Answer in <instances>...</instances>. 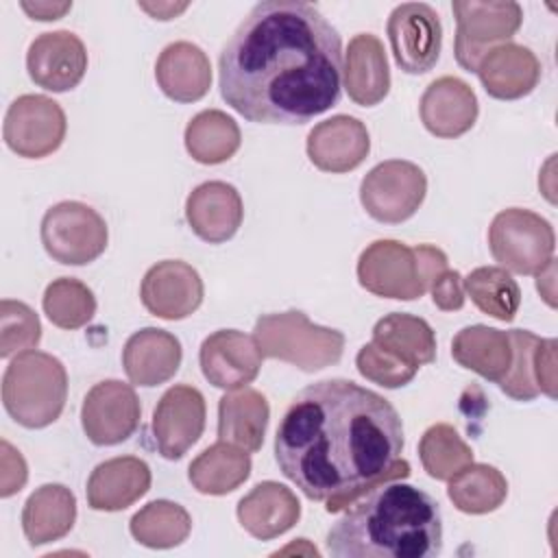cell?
I'll use <instances>...</instances> for the list:
<instances>
[{
  "mask_svg": "<svg viewBox=\"0 0 558 558\" xmlns=\"http://www.w3.org/2000/svg\"><path fill=\"white\" fill-rule=\"evenodd\" d=\"M150 488V469L142 458L118 456L100 462L87 480V504L94 510L118 512L133 506Z\"/></svg>",
  "mask_w": 558,
  "mask_h": 558,
  "instance_id": "603a6c76",
  "label": "cell"
},
{
  "mask_svg": "<svg viewBox=\"0 0 558 558\" xmlns=\"http://www.w3.org/2000/svg\"><path fill=\"white\" fill-rule=\"evenodd\" d=\"M140 9L148 11L155 20H172L174 15H179L181 11L187 9V4H172V2H157V4H148V2H142Z\"/></svg>",
  "mask_w": 558,
  "mask_h": 558,
  "instance_id": "f6af8a7d",
  "label": "cell"
},
{
  "mask_svg": "<svg viewBox=\"0 0 558 558\" xmlns=\"http://www.w3.org/2000/svg\"><path fill=\"white\" fill-rule=\"evenodd\" d=\"M355 366L364 379L379 384L384 388H401L410 384L418 371L408 362L399 360L397 355H392L390 351L377 347L373 340L357 351Z\"/></svg>",
  "mask_w": 558,
  "mask_h": 558,
  "instance_id": "ab89813d",
  "label": "cell"
},
{
  "mask_svg": "<svg viewBox=\"0 0 558 558\" xmlns=\"http://www.w3.org/2000/svg\"><path fill=\"white\" fill-rule=\"evenodd\" d=\"M508 336L512 342V366L499 381V388L514 401H532L541 395L534 377V349L541 338L527 329H512Z\"/></svg>",
  "mask_w": 558,
  "mask_h": 558,
  "instance_id": "f35d334b",
  "label": "cell"
},
{
  "mask_svg": "<svg viewBox=\"0 0 558 558\" xmlns=\"http://www.w3.org/2000/svg\"><path fill=\"white\" fill-rule=\"evenodd\" d=\"M26 70L33 83L48 92L74 89L87 70L85 44L70 31L41 33L28 46Z\"/></svg>",
  "mask_w": 558,
  "mask_h": 558,
  "instance_id": "e0dca14e",
  "label": "cell"
},
{
  "mask_svg": "<svg viewBox=\"0 0 558 558\" xmlns=\"http://www.w3.org/2000/svg\"><path fill=\"white\" fill-rule=\"evenodd\" d=\"M159 89L177 102H196L211 87L209 57L192 41L168 44L155 63Z\"/></svg>",
  "mask_w": 558,
  "mask_h": 558,
  "instance_id": "484cf974",
  "label": "cell"
},
{
  "mask_svg": "<svg viewBox=\"0 0 558 558\" xmlns=\"http://www.w3.org/2000/svg\"><path fill=\"white\" fill-rule=\"evenodd\" d=\"M447 270V255L432 246H408L397 240H375L357 259V281L364 290L399 301L421 299Z\"/></svg>",
  "mask_w": 558,
  "mask_h": 558,
  "instance_id": "277c9868",
  "label": "cell"
},
{
  "mask_svg": "<svg viewBox=\"0 0 558 558\" xmlns=\"http://www.w3.org/2000/svg\"><path fill=\"white\" fill-rule=\"evenodd\" d=\"M76 521V497L63 484H44L22 510V530L33 547L63 538Z\"/></svg>",
  "mask_w": 558,
  "mask_h": 558,
  "instance_id": "83f0119b",
  "label": "cell"
},
{
  "mask_svg": "<svg viewBox=\"0 0 558 558\" xmlns=\"http://www.w3.org/2000/svg\"><path fill=\"white\" fill-rule=\"evenodd\" d=\"M395 405L349 379H323L288 405L275 436L279 471L312 501L338 512L373 486L410 475Z\"/></svg>",
  "mask_w": 558,
  "mask_h": 558,
  "instance_id": "6da1fadb",
  "label": "cell"
},
{
  "mask_svg": "<svg viewBox=\"0 0 558 558\" xmlns=\"http://www.w3.org/2000/svg\"><path fill=\"white\" fill-rule=\"evenodd\" d=\"M488 96L517 100L527 96L541 78V61L521 44H499L490 48L475 68Z\"/></svg>",
  "mask_w": 558,
  "mask_h": 558,
  "instance_id": "7402d4cb",
  "label": "cell"
},
{
  "mask_svg": "<svg viewBox=\"0 0 558 558\" xmlns=\"http://www.w3.org/2000/svg\"><path fill=\"white\" fill-rule=\"evenodd\" d=\"M46 253L65 266H83L100 257L107 248L109 231L105 218L78 201L52 205L39 227Z\"/></svg>",
  "mask_w": 558,
  "mask_h": 558,
  "instance_id": "ba28073f",
  "label": "cell"
},
{
  "mask_svg": "<svg viewBox=\"0 0 558 558\" xmlns=\"http://www.w3.org/2000/svg\"><path fill=\"white\" fill-rule=\"evenodd\" d=\"M508 495L504 473L490 464L471 462L449 480L447 497L464 514H486L497 510Z\"/></svg>",
  "mask_w": 558,
  "mask_h": 558,
  "instance_id": "d6a6232c",
  "label": "cell"
},
{
  "mask_svg": "<svg viewBox=\"0 0 558 558\" xmlns=\"http://www.w3.org/2000/svg\"><path fill=\"white\" fill-rule=\"evenodd\" d=\"M41 307L52 325L61 329H81L96 314V296L87 283L74 277H59L48 283Z\"/></svg>",
  "mask_w": 558,
  "mask_h": 558,
  "instance_id": "8d00e7d4",
  "label": "cell"
},
{
  "mask_svg": "<svg viewBox=\"0 0 558 558\" xmlns=\"http://www.w3.org/2000/svg\"><path fill=\"white\" fill-rule=\"evenodd\" d=\"M333 558H434L442 551V512L425 490L388 480L353 501L327 532Z\"/></svg>",
  "mask_w": 558,
  "mask_h": 558,
  "instance_id": "3957f363",
  "label": "cell"
},
{
  "mask_svg": "<svg viewBox=\"0 0 558 558\" xmlns=\"http://www.w3.org/2000/svg\"><path fill=\"white\" fill-rule=\"evenodd\" d=\"M427 192L425 172L405 159L377 163L360 183V203L379 222L397 225L416 214Z\"/></svg>",
  "mask_w": 558,
  "mask_h": 558,
  "instance_id": "30bf717a",
  "label": "cell"
},
{
  "mask_svg": "<svg viewBox=\"0 0 558 558\" xmlns=\"http://www.w3.org/2000/svg\"><path fill=\"white\" fill-rule=\"evenodd\" d=\"M262 357L255 338L238 329L209 333L198 351L205 379L222 390H238L251 384L262 368Z\"/></svg>",
  "mask_w": 558,
  "mask_h": 558,
  "instance_id": "2e32d148",
  "label": "cell"
},
{
  "mask_svg": "<svg viewBox=\"0 0 558 558\" xmlns=\"http://www.w3.org/2000/svg\"><path fill=\"white\" fill-rule=\"evenodd\" d=\"M253 338L264 357L283 360L307 373L336 364L344 351L342 331L312 323L301 310L262 314Z\"/></svg>",
  "mask_w": 558,
  "mask_h": 558,
  "instance_id": "8992f818",
  "label": "cell"
},
{
  "mask_svg": "<svg viewBox=\"0 0 558 558\" xmlns=\"http://www.w3.org/2000/svg\"><path fill=\"white\" fill-rule=\"evenodd\" d=\"M344 89L360 107L379 105L390 92V70L384 44L373 33L355 35L342 61Z\"/></svg>",
  "mask_w": 558,
  "mask_h": 558,
  "instance_id": "cb8c5ba5",
  "label": "cell"
},
{
  "mask_svg": "<svg viewBox=\"0 0 558 558\" xmlns=\"http://www.w3.org/2000/svg\"><path fill=\"white\" fill-rule=\"evenodd\" d=\"M371 150L366 124L353 116H331L307 133V157L323 172H349Z\"/></svg>",
  "mask_w": 558,
  "mask_h": 558,
  "instance_id": "ac0fdd59",
  "label": "cell"
},
{
  "mask_svg": "<svg viewBox=\"0 0 558 558\" xmlns=\"http://www.w3.org/2000/svg\"><path fill=\"white\" fill-rule=\"evenodd\" d=\"M556 349L558 342L554 338H541L534 349V377L541 395L556 399L558 373H556Z\"/></svg>",
  "mask_w": 558,
  "mask_h": 558,
  "instance_id": "60d3db41",
  "label": "cell"
},
{
  "mask_svg": "<svg viewBox=\"0 0 558 558\" xmlns=\"http://www.w3.org/2000/svg\"><path fill=\"white\" fill-rule=\"evenodd\" d=\"M386 33L395 61L403 72L425 74L436 65L442 46V24L429 4H397L388 17Z\"/></svg>",
  "mask_w": 558,
  "mask_h": 558,
  "instance_id": "7c38bea8",
  "label": "cell"
},
{
  "mask_svg": "<svg viewBox=\"0 0 558 558\" xmlns=\"http://www.w3.org/2000/svg\"><path fill=\"white\" fill-rule=\"evenodd\" d=\"M140 416L142 405L133 386L118 379L98 381L85 395L81 408L83 432L98 447L118 445L133 436Z\"/></svg>",
  "mask_w": 558,
  "mask_h": 558,
  "instance_id": "4fadbf2b",
  "label": "cell"
},
{
  "mask_svg": "<svg viewBox=\"0 0 558 558\" xmlns=\"http://www.w3.org/2000/svg\"><path fill=\"white\" fill-rule=\"evenodd\" d=\"M418 458L429 477L449 482L473 462V449L449 423H436L418 440Z\"/></svg>",
  "mask_w": 558,
  "mask_h": 558,
  "instance_id": "d590c367",
  "label": "cell"
},
{
  "mask_svg": "<svg viewBox=\"0 0 558 558\" xmlns=\"http://www.w3.org/2000/svg\"><path fill=\"white\" fill-rule=\"evenodd\" d=\"M451 355L460 366L499 384L512 366V342L508 331L469 325L453 336Z\"/></svg>",
  "mask_w": 558,
  "mask_h": 558,
  "instance_id": "f1b7e54d",
  "label": "cell"
},
{
  "mask_svg": "<svg viewBox=\"0 0 558 558\" xmlns=\"http://www.w3.org/2000/svg\"><path fill=\"white\" fill-rule=\"evenodd\" d=\"M65 131L68 122L61 105L41 94L15 98L2 124L7 146L26 159H41L54 153L63 144Z\"/></svg>",
  "mask_w": 558,
  "mask_h": 558,
  "instance_id": "8fae6325",
  "label": "cell"
},
{
  "mask_svg": "<svg viewBox=\"0 0 558 558\" xmlns=\"http://www.w3.org/2000/svg\"><path fill=\"white\" fill-rule=\"evenodd\" d=\"M22 9H24L33 20L50 22V20L63 17V15L72 9V2H22Z\"/></svg>",
  "mask_w": 558,
  "mask_h": 558,
  "instance_id": "ee69618b",
  "label": "cell"
},
{
  "mask_svg": "<svg viewBox=\"0 0 558 558\" xmlns=\"http://www.w3.org/2000/svg\"><path fill=\"white\" fill-rule=\"evenodd\" d=\"M68 399V373L59 357L44 351L20 353L2 375V403L28 429L54 423Z\"/></svg>",
  "mask_w": 558,
  "mask_h": 558,
  "instance_id": "5b68a950",
  "label": "cell"
},
{
  "mask_svg": "<svg viewBox=\"0 0 558 558\" xmlns=\"http://www.w3.org/2000/svg\"><path fill=\"white\" fill-rule=\"evenodd\" d=\"M373 342L414 368L436 360V336L429 323L421 316L392 312L379 318L373 327Z\"/></svg>",
  "mask_w": 558,
  "mask_h": 558,
  "instance_id": "4dcf8cb0",
  "label": "cell"
},
{
  "mask_svg": "<svg viewBox=\"0 0 558 558\" xmlns=\"http://www.w3.org/2000/svg\"><path fill=\"white\" fill-rule=\"evenodd\" d=\"M0 497H11L22 490L28 477L26 462L17 449H13L7 440L0 442Z\"/></svg>",
  "mask_w": 558,
  "mask_h": 558,
  "instance_id": "b9f144b4",
  "label": "cell"
},
{
  "mask_svg": "<svg viewBox=\"0 0 558 558\" xmlns=\"http://www.w3.org/2000/svg\"><path fill=\"white\" fill-rule=\"evenodd\" d=\"M41 340L37 314L22 301L2 299L0 303V357H11L35 349Z\"/></svg>",
  "mask_w": 558,
  "mask_h": 558,
  "instance_id": "74e56055",
  "label": "cell"
},
{
  "mask_svg": "<svg viewBox=\"0 0 558 558\" xmlns=\"http://www.w3.org/2000/svg\"><path fill=\"white\" fill-rule=\"evenodd\" d=\"M140 299L153 316L181 320L201 307L203 279L194 266L181 259H163L146 270Z\"/></svg>",
  "mask_w": 558,
  "mask_h": 558,
  "instance_id": "9a60e30c",
  "label": "cell"
},
{
  "mask_svg": "<svg viewBox=\"0 0 558 558\" xmlns=\"http://www.w3.org/2000/svg\"><path fill=\"white\" fill-rule=\"evenodd\" d=\"M342 39L310 2L262 0L218 59L225 102L251 122L305 124L340 100Z\"/></svg>",
  "mask_w": 558,
  "mask_h": 558,
  "instance_id": "7a4b0ae2",
  "label": "cell"
},
{
  "mask_svg": "<svg viewBox=\"0 0 558 558\" xmlns=\"http://www.w3.org/2000/svg\"><path fill=\"white\" fill-rule=\"evenodd\" d=\"M475 307L497 320L510 323L521 305V288L501 266H480L462 279Z\"/></svg>",
  "mask_w": 558,
  "mask_h": 558,
  "instance_id": "e575fe53",
  "label": "cell"
},
{
  "mask_svg": "<svg viewBox=\"0 0 558 558\" xmlns=\"http://www.w3.org/2000/svg\"><path fill=\"white\" fill-rule=\"evenodd\" d=\"M477 96L458 76H440L421 96L418 113L423 126L436 137H460L477 120Z\"/></svg>",
  "mask_w": 558,
  "mask_h": 558,
  "instance_id": "d6986e66",
  "label": "cell"
},
{
  "mask_svg": "<svg viewBox=\"0 0 558 558\" xmlns=\"http://www.w3.org/2000/svg\"><path fill=\"white\" fill-rule=\"evenodd\" d=\"M205 399L198 388L177 384L168 388L153 412V438L166 460H179L203 436Z\"/></svg>",
  "mask_w": 558,
  "mask_h": 558,
  "instance_id": "5bb4252c",
  "label": "cell"
},
{
  "mask_svg": "<svg viewBox=\"0 0 558 558\" xmlns=\"http://www.w3.org/2000/svg\"><path fill=\"white\" fill-rule=\"evenodd\" d=\"M432 301L438 310L442 312H456L462 310L464 305V286H462V275L458 270H445L438 275V279L429 288Z\"/></svg>",
  "mask_w": 558,
  "mask_h": 558,
  "instance_id": "7bdbcfd3",
  "label": "cell"
},
{
  "mask_svg": "<svg viewBox=\"0 0 558 558\" xmlns=\"http://www.w3.org/2000/svg\"><path fill=\"white\" fill-rule=\"evenodd\" d=\"M251 475V456L242 447L218 440L201 451L187 469L190 484L203 495H227Z\"/></svg>",
  "mask_w": 558,
  "mask_h": 558,
  "instance_id": "f546056e",
  "label": "cell"
},
{
  "mask_svg": "<svg viewBox=\"0 0 558 558\" xmlns=\"http://www.w3.org/2000/svg\"><path fill=\"white\" fill-rule=\"evenodd\" d=\"M270 408L255 388H238L222 395L218 403V438L255 453L264 445Z\"/></svg>",
  "mask_w": 558,
  "mask_h": 558,
  "instance_id": "4316f807",
  "label": "cell"
},
{
  "mask_svg": "<svg viewBox=\"0 0 558 558\" xmlns=\"http://www.w3.org/2000/svg\"><path fill=\"white\" fill-rule=\"evenodd\" d=\"M185 218L201 240L209 244L227 242L242 225V196L231 183L205 181L190 192Z\"/></svg>",
  "mask_w": 558,
  "mask_h": 558,
  "instance_id": "ffe728a7",
  "label": "cell"
},
{
  "mask_svg": "<svg viewBox=\"0 0 558 558\" xmlns=\"http://www.w3.org/2000/svg\"><path fill=\"white\" fill-rule=\"evenodd\" d=\"M185 148L194 161L216 166L235 155L242 142L238 122L220 109L196 113L185 126Z\"/></svg>",
  "mask_w": 558,
  "mask_h": 558,
  "instance_id": "1f68e13d",
  "label": "cell"
},
{
  "mask_svg": "<svg viewBox=\"0 0 558 558\" xmlns=\"http://www.w3.org/2000/svg\"><path fill=\"white\" fill-rule=\"evenodd\" d=\"M133 538L150 549H170L181 545L192 530L190 512L168 499H155L137 510L129 523Z\"/></svg>",
  "mask_w": 558,
  "mask_h": 558,
  "instance_id": "836d02e7",
  "label": "cell"
},
{
  "mask_svg": "<svg viewBox=\"0 0 558 558\" xmlns=\"http://www.w3.org/2000/svg\"><path fill=\"white\" fill-rule=\"evenodd\" d=\"M488 246L501 268L517 275H536L554 259L556 235L541 214L510 207L493 218Z\"/></svg>",
  "mask_w": 558,
  "mask_h": 558,
  "instance_id": "52a82bcc",
  "label": "cell"
},
{
  "mask_svg": "<svg viewBox=\"0 0 558 558\" xmlns=\"http://www.w3.org/2000/svg\"><path fill=\"white\" fill-rule=\"evenodd\" d=\"M301 517L296 495L279 482H259L238 501L240 525L257 541H270L286 534Z\"/></svg>",
  "mask_w": 558,
  "mask_h": 558,
  "instance_id": "d4e9b609",
  "label": "cell"
},
{
  "mask_svg": "<svg viewBox=\"0 0 558 558\" xmlns=\"http://www.w3.org/2000/svg\"><path fill=\"white\" fill-rule=\"evenodd\" d=\"M456 15V61L475 72L480 59L495 46L506 44L523 22V9L519 2H480V0H456L451 4Z\"/></svg>",
  "mask_w": 558,
  "mask_h": 558,
  "instance_id": "9c48e42d",
  "label": "cell"
},
{
  "mask_svg": "<svg viewBox=\"0 0 558 558\" xmlns=\"http://www.w3.org/2000/svg\"><path fill=\"white\" fill-rule=\"evenodd\" d=\"M183 349L174 333L157 327L135 331L122 349V366L131 384L153 388L174 377Z\"/></svg>",
  "mask_w": 558,
  "mask_h": 558,
  "instance_id": "44dd1931",
  "label": "cell"
}]
</instances>
